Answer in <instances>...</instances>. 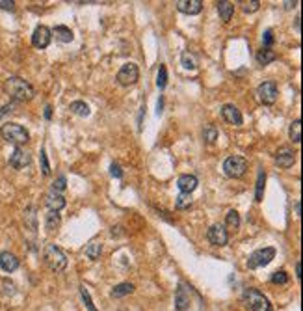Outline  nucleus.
<instances>
[{"mask_svg": "<svg viewBox=\"0 0 303 311\" xmlns=\"http://www.w3.org/2000/svg\"><path fill=\"white\" fill-rule=\"evenodd\" d=\"M206 239H208V242L214 244V246H225L229 242V233L221 224H214V226H210V229H208Z\"/></svg>", "mask_w": 303, "mask_h": 311, "instance_id": "9", "label": "nucleus"}, {"mask_svg": "<svg viewBox=\"0 0 303 311\" xmlns=\"http://www.w3.org/2000/svg\"><path fill=\"white\" fill-rule=\"evenodd\" d=\"M65 187H67V179H65L63 175H60L58 179H54V183H52V192H58V194H60L61 190H65Z\"/></svg>", "mask_w": 303, "mask_h": 311, "instance_id": "37", "label": "nucleus"}, {"mask_svg": "<svg viewBox=\"0 0 303 311\" xmlns=\"http://www.w3.org/2000/svg\"><path fill=\"white\" fill-rule=\"evenodd\" d=\"M175 207L177 209H190L192 207V198H190V194H181L177 196V202H175Z\"/></svg>", "mask_w": 303, "mask_h": 311, "instance_id": "33", "label": "nucleus"}, {"mask_svg": "<svg viewBox=\"0 0 303 311\" xmlns=\"http://www.w3.org/2000/svg\"><path fill=\"white\" fill-rule=\"evenodd\" d=\"M275 162L279 164L281 168H290L296 162V153L290 148H279V151L275 153Z\"/></svg>", "mask_w": 303, "mask_h": 311, "instance_id": "15", "label": "nucleus"}, {"mask_svg": "<svg viewBox=\"0 0 303 311\" xmlns=\"http://www.w3.org/2000/svg\"><path fill=\"white\" fill-rule=\"evenodd\" d=\"M138 78H140V69H138L136 63H125L119 73H117V82L121 86H132L138 82Z\"/></svg>", "mask_w": 303, "mask_h": 311, "instance_id": "8", "label": "nucleus"}, {"mask_svg": "<svg viewBox=\"0 0 303 311\" xmlns=\"http://www.w3.org/2000/svg\"><path fill=\"white\" fill-rule=\"evenodd\" d=\"M30 160H32L30 153L21 148L13 149V153H11V156H9V164H11L15 170H23V168H26V166L30 164Z\"/></svg>", "mask_w": 303, "mask_h": 311, "instance_id": "12", "label": "nucleus"}, {"mask_svg": "<svg viewBox=\"0 0 303 311\" xmlns=\"http://www.w3.org/2000/svg\"><path fill=\"white\" fill-rule=\"evenodd\" d=\"M275 257V248L266 246V248L255 250L248 259V268H258V266H266L268 263H272V259Z\"/></svg>", "mask_w": 303, "mask_h": 311, "instance_id": "6", "label": "nucleus"}, {"mask_svg": "<svg viewBox=\"0 0 303 311\" xmlns=\"http://www.w3.org/2000/svg\"><path fill=\"white\" fill-rule=\"evenodd\" d=\"M240 6H242L244 13H253L260 8V2L258 0H244V2H240Z\"/></svg>", "mask_w": 303, "mask_h": 311, "instance_id": "32", "label": "nucleus"}, {"mask_svg": "<svg viewBox=\"0 0 303 311\" xmlns=\"http://www.w3.org/2000/svg\"><path fill=\"white\" fill-rule=\"evenodd\" d=\"M223 171H225V175L231 177V179H240L244 173L248 171V162H246L244 156L238 155L227 156L225 162H223Z\"/></svg>", "mask_w": 303, "mask_h": 311, "instance_id": "5", "label": "nucleus"}, {"mask_svg": "<svg viewBox=\"0 0 303 311\" xmlns=\"http://www.w3.org/2000/svg\"><path fill=\"white\" fill-rule=\"evenodd\" d=\"M262 41H264V49H270L272 47V43H273V32L272 30H266L264 32V36H262Z\"/></svg>", "mask_w": 303, "mask_h": 311, "instance_id": "39", "label": "nucleus"}, {"mask_svg": "<svg viewBox=\"0 0 303 311\" xmlns=\"http://www.w3.org/2000/svg\"><path fill=\"white\" fill-rule=\"evenodd\" d=\"M221 117H223L229 125H235V127H240V125L244 123L242 112L236 108L235 104H223V108H221Z\"/></svg>", "mask_w": 303, "mask_h": 311, "instance_id": "11", "label": "nucleus"}, {"mask_svg": "<svg viewBox=\"0 0 303 311\" xmlns=\"http://www.w3.org/2000/svg\"><path fill=\"white\" fill-rule=\"evenodd\" d=\"M43 259H45L47 266L54 270V272H61L67 266V256L61 248H58L56 244H47L43 250Z\"/></svg>", "mask_w": 303, "mask_h": 311, "instance_id": "2", "label": "nucleus"}, {"mask_svg": "<svg viewBox=\"0 0 303 311\" xmlns=\"http://www.w3.org/2000/svg\"><path fill=\"white\" fill-rule=\"evenodd\" d=\"M175 6H177V9H179L181 13L197 15V13H201V9H203V2H201V0H179Z\"/></svg>", "mask_w": 303, "mask_h": 311, "instance_id": "13", "label": "nucleus"}, {"mask_svg": "<svg viewBox=\"0 0 303 311\" xmlns=\"http://www.w3.org/2000/svg\"><path fill=\"white\" fill-rule=\"evenodd\" d=\"M296 278H298V280H302V261H298V263H296Z\"/></svg>", "mask_w": 303, "mask_h": 311, "instance_id": "43", "label": "nucleus"}, {"mask_svg": "<svg viewBox=\"0 0 303 311\" xmlns=\"http://www.w3.org/2000/svg\"><path fill=\"white\" fill-rule=\"evenodd\" d=\"M24 222H26V226L30 227L32 231H36V229H38V216H36V207H28V209L24 210Z\"/></svg>", "mask_w": 303, "mask_h": 311, "instance_id": "28", "label": "nucleus"}, {"mask_svg": "<svg viewBox=\"0 0 303 311\" xmlns=\"http://www.w3.org/2000/svg\"><path fill=\"white\" fill-rule=\"evenodd\" d=\"M134 293V285L132 283H119V285H115L114 289H112V296L114 298H123V296H127V295H132Z\"/></svg>", "mask_w": 303, "mask_h": 311, "instance_id": "22", "label": "nucleus"}, {"mask_svg": "<svg viewBox=\"0 0 303 311\" xmlns=\"http://www.w3.org/2000/svg\"><path fill=\"white\" fill-rule=\"evenodd\" d=\"M162 108H164V99H162V97H160L158 99V106H156V114H162Z\"/></svg>", "mask_w": 303, "mask_h": 311, "instance_id": "44", "label": "nucleus"}, {"mask_svg": "<svg viewBox=\"0 0 303 311\" xmlns=\"http://www.w3.org/2000/svg\"><path fill=\"white\" fill-rule=\"evenodd\" d=\"M80 295H82V300H84V304H86V308L90 311H99L95 306H93V302H91V296H90V293H88V289L86 287H80Z\"/></svg>", "mask_w": 303, "mask_h": 311, "instance_id": "36", "label": "nucleus"}, {"mask_svg": "<svg viewBox=\"0 0 303 311\" xmlns=\"http://www.w3.org/2000/svg\"><path fill=\"white\" fill-rule=\"evenodd\" d=\"M13 6H15V4H13L11 0H0V8L2 9H8V11H11Z\"/></svg>", "mask_w": 303, "mask_h": 311, "instance_id": "41", "label": "nucleus"}, {"mask_svg": "<svg viewBox=\"0 0 303 311\" xmlns=\"http://www.w3.org/2000/svg\"><path fill=\"white\" fill-rule=\"evenodd\" d=\"M273 60H275V52H273L272 49H260L257 52L258 65H268V63H272Z\"/></svg>", "mask_w": 303, "mask_h": 311, "instance_id": "25", "label": "nucleus"}, {"mask_svg": "<svg viewBox=\"0 0 303 311\" xmlns=\"http://www.w3.org/2000/svg\"><path fill=\"white\" fill-rule=\"evenodd\" d=\"M166 84H167V69H166V65H160L158 77H156V86H158L160 90H164Z\"/></svg>", "mask_w": 303, "mask_h": 311, "instance_id": "35", "label": "nucleus"}, {"mask_svg": "<svg viewBox=\"0 0 303 311\" xmlns=\"http://www.w3.org/2000/svg\"><path fill=\"white\" fill-rule=\"evenodd\" d=\"M39 160H41V170L45 175L50 173V166H49V160H47V153H45V148H41V153H39Z\"/></svg>", "mask_w": 303, "mask_h": 311, "instance_id": "38", "label": "nucleus"}, {"mask_svg": "<svg viewBox=\"0 0 303 311\" xmlns=\"http://www.w3.org/2000/svg\"><path fill=\"white\" fill-rule=\"evenodd\" d=\"M225 226H227L229 229H233V231H236V229L240 227V214H238L235 209H231L227 212V216H225Z\"/></svg>", "mask_w": 303, "mask_h": 311, "instance_id": "27", "label": "nucleus"}, {"mask_svg": "<svg viewBox=\"0 0 303 311\" xmlns=\"http://www.w3.org/2000/svg\"><path fill=\"white\" fill-rule=\"evenodd\" d=\"M50 116H52V112H50V106H47V108H45V117H47V119H50Z\"/></svg>", "mask_w": 303, "mask_h": 311, "instance_id": "46", "label": "nucleus"}, {"mask_svg": "<svg viewBox=\"0 0 303 311\" xmlns=\"http://www.w3.org/2000/svg\"><path fill=\"white\" fill-rule=\"evenodd\" d=\"M4 90H6V94L13 99V101H19V103H26V101H32L34 99V86L30 82H26L24 78L21 77H9L6 82H4Z\"/></svg>", "mask_w": 303, "mask_h": 311, "instance_id": "1", "label": "nucleus"}, {"mask_svg": "<svg viewBox=\"0 0 303 311\" xmlns=\"http://www.w3.org/2000/svg\"><path fill=\"white\" fill-rule=\"evenodd\" d=\"M0 268L4 272H15L19 268V259L11 252H2L0 254Z\"/></svg>", "mask_w": 303, "mask_h": 311, "instance_id": "16", "label": "nucleus"}, {"mask_svg": "<svg viewBox=\"0 0 303 311\" xmlns=\"http://www.w3.org/2000/svg\"><path fill=\"white\" fill-rule=\"evenodd\" d=\"M288 134H290V140L294 142V144H300V142H302V119H296V121L290 123Z\"/></svg>", "mask_w": 303, "mask_h": 311, "instance_id": "26", "label": "nucleus"}, {"mask_svg": "<svg viewBox=\"0 0 303 311\" xmlns=\"http://www.w3.org/2000/svg\"><path fill=\"white\" fill-rule=\"evenodd\" d=\"M216 6H218V13H220L221 21H223V23H229L233 13H235V4L225 0V2H218Z\"/></svg>", "mask_w": 303, "mask_h": 311, "instance_id": "20", "label": "nucleus"}, {"mask_svg": "<svg viewBox=\"0 0 303 311\" xmlns=\"http://www.w3.org/2000/svg\"><path fill=\"white\" fill-rule=\"evenodd\" d=\"M296 214L302 216V202H296Z\"/></svg>", "mask_w": 303, "mask_h": 311, "instance_id": "45", "label": "nucleus"}, {"mask_svg": "<svg viewBox=\"0 0 303 311\" xmlns=\"http://www.w3.org/2000/svg\"><path fill=\"white\" fill-rule=\"evenodd\" d=\"M110 173H112V175H114V177H117V179H121L123 177V171H121V166H119V164H112V166H110Z\"/></svg>", "mask_w": 303, "mask_h": 311, "instance_id": "40", "label": "nucleus"}, {"mask_svg": "<svg viewBox=\"0 0 303 311\" xmlns=\"http://www.w3.org/2000/svg\"><path fill=\"white\" fill-rule=\"evenodd\" d=\"M61 224V216L56 212V210H49V214L45 218V226L49 231H54V229H58Z\"/></svg>", "mask_w": 303, "mask_h": 311, "instance_id": "24", "label": "nucleus"}, {"mask_svg": "<svg viewBox=\"0 0 303 311\" xmlns=\"http://www.w3.org/2000/svg\"><path fill=\"white\" fill-rule=\"evenodd\" d=\"M264 183H266V171L260 168L257 175V187H255V202H262L264 196Z\"/></svg>", "mask_w": 303, "mask_h": 311, "instance_id": "21", "label": "nucleus"}, {"mask_svg": "<svg viewBox=\"0 0 303 311\" xmlns=\"http://www.w3.org/2000/svg\"><path fill=\"white\" fill-rule=\"evenodd\" d=\"M0 136L9 144H15V146H23L30 140L28 131L19 123H4L0 127Z\"/></svg>", "mask_w": 303, "mask_h": 311, "instance_id": "3", "label": "nucleus"}, {"mask_svg": "<svg viewBox=\"0 0 303 311\" xmlns=\"http://www.w3.org/2000/svg\"><path fill=\"white\" fill-rule=\"evenodd\" d=\"M190 306V289L181 283L177 293H175V310L177 311H186Z\"/></svg>", "mask_w": 303, "mask_h": 311, "instance_id": "14", "label": "nucleus"}, {"mask_svg": "<svg viewBox=\"0 0 303 311\" xmlns=\"http://www.w3.org/2000/svg\"><path fill=\"white\" fill-rule=\"evenodd\" d=\"M246 308L251 311H272V304L260 291L257 289H246L242 295Z\"/></svg>", "mask_w": 303, "mask_h": 311, "instance_id": "4", "label": "nucleus"}, {"mask_svg": "<svg viewBox=\"0 0 303 311\" xmlns=\"http://www.w3.org/2000/svg\"><path fill=\"white\" fill-rule=\"evenodd\" d=\"M52 34L56 36V39H58V41H61V43H71V41L75 39V34H73V30H71V28H67V26H63V24L54 26Z\"/></svg>", "mask_w": 303, "mask_h": 311, "instance_id": "19", "label": "nucleus"}, {"mask_svg": "<svg viewBox=\"0 0 303 311\" xmlns=\"http://www.w3.org/2000/svg\"><path fill=\"white\" fill-rule=\"evenodd\" d=\"M203 140L206 144H214V142L218 140V129L214 125H206L205 129H203Z\"/></svg>", "mask_w": 303, "mask_h": 311, "instance_id": "31", "label": "nucleus"}, {"mask_svg": "<svg viewBox=\"0 0 303 311\" xmlns=\"http://www.w3.org/2000/svg\"><path fill=\"white\" fill-rule=\"evenodd\" d=\"M181 63H182V67H184V69H188V71H196L197 69V58H196V54H192L190 51H184V52H182Z\"/></svg>", "mask_w": 303, "mask_h": 311, "instance_id": "23", "label": "nucleus"}, {"mask_svg": "<svg viewBox=\"0 0 303 311\" xmlns=\"http://www.w3.org/2000/svg\"><path fill=\"white\" fill-rule=\"evenodd\" d=\"M272 283L275 285H287L288 283V274L285 270H277V272L272 274Z\"/></svg>", "mask_w": 303, "mask_h": 311, "instance_id": "34", "label": "nucleus"}, {"mask_svg": "<svg viewBox=\"0 0 303 311\" xmlns=\"http://www.w3.org/2000/svg\"><path fill=\"white\" fill-rule=\"evenodd\" d=\"M199 181H197L196 175H181L179 181H177V187L181 190V194H192L197 188Z\"/></svg>", "mask_w": 303, "mask_h": 311, "instance_id": "17", "label": "nucleus"}, {"mask_svg": "<svg viewBox=\"0 0 303 311\" xmlns=\"http://www.w3.org/2000/svg\"><path fill=\"white\" fill-rule=\"evenodd\" d=\"M257 95H258V101L262 104H273L277 101V84L272 82V80H264L262 84L257 88Z\"/></svg>", "mask_w": 303, "mask_h": 311, "instance_id": "7", "label": "nucleus"}, {"mask_svg": "<svg viewBox=\"0 0 303 311\" xmlns=\"http://www.w3.org/2000/svg\"><path fill=\"white\" fill-rule=\"evenodd\" d=\"M101 252H102V244L97 241H93L90 246L86 248V256L90 257L91 261H97L99 257H101Z\"/></svg>", "mask_w": 303, "mask_h": 311, "instance_id": "30", "label": "nucleus"}, {"mask_svg": "<svg viewBox=\"0 0 303 311\" xmlns=\"http://www.w3.org/2000/svg\"><path fill=\"white\" fill-rule=\"evenodd\" d=\"M50 39H52V32L49 30L47 26H43V24H39L38 28L34 30V34H32V43H34L36 49H47L50 45Z\"/></svg>", "mask_w": 303, "mask_h": 311, "instance_id": "10", "label": "nucleus"}, {"mask_svg": "<svg viewBox=\"0 0 303 311\" xmlns=\"http://www.w3.org/2000/svg\"><path fill=\"white\" fill-rule=\"evenodd\" d=\"M71 112L80 117H88L90 116V106L84 101H75V103H71Z\"/></svg>", "mask_w": 303, "mask_h": 311, "instance_id": "29", "label": "nucleus"}, {"mask_svg": "<svg viewBox=\"0 0 303 311\" xmlns=\"http://www.w3.org/2000/svg\"><path fill=\"white\" fill-rule=\"evenodd\" d=\"M45 203H47V207L50 210H61L63 207H65V198L61 194H58V192H49L45 198Z\"/></svg>", "mask_w": 303, "mask_h": 311, "instance_id": "18", "label": "nucleus"}, {"mask_svg": "<svg viewBox=\"0 0 303 311\" xmlns=\"http://www.w3.org/2000/svg\"><path fill=\"white\" fill-rule=\"evenodd\" d=\"M11 110H13V104H6V106H2V108H0V117L6 116V114L11 112Z\"/></svg>", "mask_w": 303, "mask_h": 311, "instance_id": "42", "label": "nucleus"}]
</instances>
